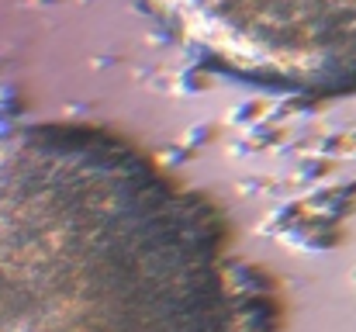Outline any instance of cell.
I'll list each match as a JSON object with an SVG mask.
<instances>
[{
	"label": "cell",
	"instance_id": "2",
	"mask_svg": "<svg viewBox=\"0 0 356 332\" xmlns=\"http://www.w3.org/2000/svg\"><path fill=\"white\" fill-rule=\"evenodd\" d=\"M222 73L301 97L356 94V0H145Z\"/></svg>",
	"mask_w": 356,
	"mask_h": 332
},
{
	"label": "cell",
	"instance_id": "1",
	"mask_svg": "<svg viewBox=\"0 0 356 332\" xmlns=\"http://www.w3.org/2000/svg\"><path fill=\"white\" fill-rule=\"evenodd\" d=\"M0 332H245L211 228L131 149L0 135Z\"/></svg>",
	"mask_w": 356,
	"mask_h": 332
}]
</instances>
